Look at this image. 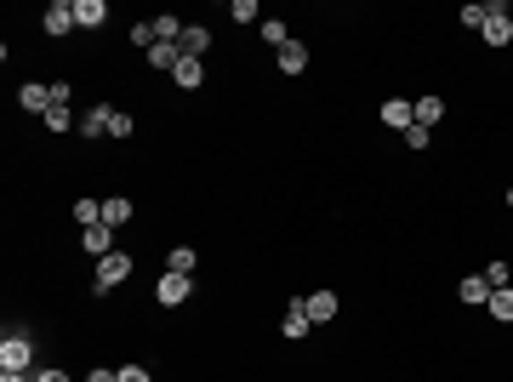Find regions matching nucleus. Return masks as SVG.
I'll return each mask as SVG.
<instances>
[{"label": "nucleus", "instance_id": "nucleus-1", "mask_svg": "<svg viewBox=\"0 0 513 382\" xmlns=\"http://www.w3.org/2000/svg\"><path fill=\"white\" fill-rule=\"evenodd\" d=\"M0 371H35V337L29 331H6L0 337Z\"/></svg>", "mask_w": 513, "mask_h": 382}, {"label": "nucleus", "instance_id": "nucleus-2", "mask_svg": "<svg viewBox=\"0 0 513 382\" xmlns=\"http://www.w3.org/2000/svg\"><path fill=\"white\" fill-rule=\"evenodd\" d=\"M479 40L496 46V52L513 46V6L508 0H485V29H479Z\"/></svg>", "mask_w": 513, "mask_h": 382}, {"label": "nucleus", "instance_id": "nucleus-3", "mask_svg": "<svg viewBox=\"0 0 513 382\" xmlns=\"http://www.w3.org/2000/svg\"><path fill=\"white\" fill-rule=\"evenodd\" d=\"M132 274H137L132 251H108L103 263H98V274H91V292H115V285H126Z\"/></svg>", "mask_w": 513, "mask_h": 382}, {"label": "nucleus", "instance_id": "nucleus-4", "mask_svg": "<svg viewBox=\"0 0 513 382\" xmlns=\"http://www.w3.org/2000/svg\"><path fill=\"white\" fill-rule=\"evenodd\" d=\"M308 331H314V319H308V309H303V292H291V297H286V314H279V337H286V343H303Z\"/></svg>", "mask_w": 513, "mask_h": 382}, {"label": "nucleus", "instance_id": "nucleus-5", "mask_svg": "<svg viewBox=\"0 0 513 382\" xmlns=\"http://www.w3.org/2000/svg\"><path fill=\"white\" fill-rule=\"evenodd\" d=\"M189 297H194L189 274H160V280H154V302H160V309H183Z\"/></svg>", "mask_w": 513, "mask_h": 382}, {"label": "nucleus", "instance_id": "nucleus-6", "mask_svg": "<svg viewBox=\"0 0 513 382\" xmlns=\"http://www.w3.org/2000/svg\"><path fill=\"white\" fill-rule=\"evenodd\" d=\"M40 29H46L52 40H69L74 29H81V23H74V0H52V6H46V18H40Z\"/></svg>", "mask_w": 513, "mask_h": 382}, {"label": "nucleus", "instance_id": "nucleus-7", "mask_svg": "<svg viewBox=\"0 0 513 382\" xmlns=\"http://www.w3.org/2000/svg\"><path fill=\"white\" fill-rule=\"evenodd\" d=\"M81 251L91 257V263H103L108 251H120V246H115V228H108V223H91V228H81Z\"/></svg>", "mask_w": 513, "mask_h": 382}, {"label": "nucleus", "instance_id": "nucleus-8", "mask_svg": "<svg viewBox=\"0 0 513 382\" xmlns=\"http://www.w3.org/2000/svg\"><path fill=\"white\" fill-rule=\"evenodd\" d=\"M377 120H382L388 132H411V126H416V103H411V98H388L382 109H377Z\"/></svg>", "mask_w": 513, "mask_h": 382}, {"label": "nucleus", "instance_id": "nucleus-9", "mask_svg": "<svg viewBox=\"0 0 513 382\" xmlns=\"http://www.w3.org/2000/svg\"><path fill=\"white\" fill-rule=\"evenodd\" d=\"M74 23H81L86 35H103L108 29V0H74Z\"/></svg>", "mask_w": 513, "mask_h": 382}, {"label": "nucleus", "instance_id": "nucleus-10", "mask_svg": "<svg viewBox=\"0 0 513 382\" xmlns=\"http://www.w3.org/2000/svg\"><path fill=\"white\" fill-rule=\"evenodd\" d=\"M303 309H308V319H314V326H325V319L342 314V297H337V292H303Z\"/></svg>", "mask_w": 513, "mask_h": 382}, {"label": "nucleus", "instance_id": "nucleus-11", "mask_svg": "<svg viewBox=\"0 0 513 382\" xmlns=\"http://www.w3.org/2000/svg\"><path fill=\"white\" fill-rule=\"evenodd\" d=\"M18 109L46 120V109H52V86H40V81H23V86H18Z\"/></svg>", "mask_w": 513, "mask_h": 382}, {"label": "nucleus", "instance_id": "nucleus-12", "mask_svg": "<svg viewBox=\"0 0 513 382\" xmlns=\"http://www.w3.org/2000/svg\"><path fill=\"white\" fill-rule=\"evenodd\" d=\"M177 52L206 64V52H211V29H206V23H189V29H183V40H177Z\"/></svg>", "mask_w": 513, "mask_h": 382}, {"label": "nucleus", "instance_id": "nucleus-13", "mask_svg": "<svg viewBox=\"0 0 513 382\" xmlns=\"http://www.w3.org/2000/svg\"><path fill=\"white\" fill-rule=\"evenodd\" d=\"M274 64H279V74H291V81H297V74H308V46H303V40L279 46V52H274Z\"/></svg>", "mask_w": 513, "mask_h": 382}, {"label": "nucleus", "instance_id": "nucleus-14", "mask_svg": "<svg viewBox=\"0 0 513 382\" xmlns=\"http://www.w3.org/2000/svg\"><path fill=\"white\" fill-rule=\"evenodd\" d=\"M457 297L468 302V309H485V302H491V280H485V274H462Z\"/></svg>", "mask_w": 513, "mask_h": 382}, {"label": "nucleus", "instance_id": "nucleus-15", "mask_svg": "<svg viewBox=\"0 0 513 382\" xmlns=\"http://www.w3.org/2000/svg\"><path fill=\"white\" fill-rule=\"evenodd\" d=\"M171 81H177V91H200L206 86V64H200V57H183V64L171 69Z\"/></svg>", "mask_w": 513, "mask_h": 382}, {"label": "nucleus", "instance_id": "nucleus-16", "mask_svg": "<svg viewBox=\"0 0 513 382\" xmlns=\"http://www.w3.org/2000/svg\"><path fill=\"white\" fill-rule=\"evenodd\" d=\"M108 120H115V103H98V109H86V115H81V137H91V143H98V137L108 132Z\"/></svg>", "mask_w": 513, "mask_h": 382}, {"label": "nucleus", "instance_id": "nucleus-17", "mask_svg": "<svg viewBox=\"0 0 513 382\" xmlns=\"http://www.w3.org/2000/svg\"><path fill=\"white\" fill-rule=\"evenodd\" d=\"M194 268H200V251L194 246H171L166 251V274H189V280H194Z\"/></svg>", "mask_w": 513, "mask_h": 382}, {"label": "nucleus", "instance_id": "nucleus-18", "mask_svg": "<svg viewBox=\"0 0 513 382\" xmlns=\"http://www.w3.org/2000/svg\"><path fill=\"white\" fill-rule=\"evenodd\" d=\"M46 132H57V137H64V132H81V120H74L69 103H52V109H46Z\"/></svg>", "mask_w": 513, "mask_h": 382}, {"label": "nucleus", "instance_id": "nucleus-19", "mask_svg": "<svg viewBox=\"0 0 513 382\" xmlns=\"http://www.w3.org/2000/svg\"><path fill=\"white\" fill-rule=\"evenodd\" d=\"M177 64H183V52H177L171 40H154V46H149V69H166V74H171Z\"/></svg>", "mask_w": 513, "mask_h": 382}, {"label": "nucleus", "instance_id": "nucleus-20", "mask_svg": "<svg viewBox=\"0 0 513 382\" xmlns=\"http://www.w3.org/2000/svg\"><path fill=\"white\" fill-rule=\"evenodd\" d=\"M440 120H445V98H433V91H428V98H416V126H440Z\"/></svg>", "mask_w": 513, "mask_h": 382}, {"label": "nucleus", "instance_id": "nucleus-21", "mask_svg": "<svg viewBox=\"0 0 513 382\" xmlns=\"http://www.w3.org/2000/svg\"><path fill=\"white\" fill-rule=\"evenodd\" d=\"M103 223L108 228H126L132 223V200H126V194H108V200H103Z\"/></svg>", "mask_w": 513, "mask_h": 382}, {"label": "nucleus", "instance_id": "nucleus-22", "mask_svg": "<svg viewBox=\"0 0 513 382\" xmlns=\"http://www.w3.org/2000/svg\"><path fill=\"white\" fill-rule=\"evenodd\" d=\"M149 23H154V40H171V46L183 40V29H189V23L177 18V12H160V18H149Z\"/></svg>", "mask_w": 513, "mask_h": 382}, {"label": "nucleus", "instance_id": "nucleus-23", "mask_svg": "<svg viewBox=\"0 0 513 382\" xmlns=\"http://www.w3.org/2000/svg\"><path fill=\"white\" fill-rule=\"evenodd\" d=\"M485 309H491V319H496V326H513V285H502V292H491V302H485Z\"/></svg>", "mask_w": 513, "mask_h": 382}, {"label": "nucleus", "instance_id": "nucleus-24", "mask_svg": "<svg viewBox=\"0 0 513 382\" xmlns=\"http://www.w3.org/2000/svg\"><path fill=\"white\" fill-rule=\"evenodd\" d=\"M257 29H262V40H269L274 52H279V46H291V40H297V35H291V29H286V18H262Z\"/></svg>", "mask_w": 513, "mask_h": 382}, {"label": "nucleus", "instance_id": "nucleus-25", "mask_svg": "<svg viewBox=\"0 0 513 382\" xmlns=\"http://www.w3.org/2000/svg\"><path fill=\"white\" fill-rule=\"evenodd\" d=\"M69 211H74V223H81V228H91V223H103V200H74Z\"/></svg>", "mask_w": 513, "mask_h": 382}, {"label": "nucleus", "instance_id": "nucleus-26", "mask_svg": "<svg viewBox=\"0 0 513 382\" xmlns=\"http://www.w3.org/2000/svg\"><path fill=\"white\" fill-rule=\"evenodd\" d=\"M228 18H235V23H262V6H257V0H235Z\"/></svg>", "mask_w": 513, "mask_h": 382}, {"label": "nucleus", "instance_id": "nucleus-27", "mask_svg": "<svg viewBox=\"0 0 513 382\" xmlns=\"http://www.w3.org/2000/svg\"><path fill=\"white\" fill-rule=\"evenodd\" d=\"M132 132H137V120H132L126 109H115V120H108V137H115V143H126Z\"/></svg>", "mask_w": 513, "mask_h": 382}, {"label": "nucleus", "instance_id": "nucleus-28", "mask_svg": "<svg viewBox=\"0 0 513 382\" xmlns=\"http://www.w3.org/2000/svg\"><path fill=\"white\" fill-rule=\"evenodd\" d=\"M485 280H491V292H502V285H513V263H502V257H496V263L485 268Z\"/></svg>", "mask_w": 513, "mask_h": 382}, {"label": "nucleus", "instance_id": "nucleus-29", "mask_svg": "<svg viewBox=\"0 0 513 382\" xmlns=\"http://www.w3.org/2000/svg\"><path fill=\"white\" fill-rule=\"evenodd\" d=\"M399 137H406L411 155H428V143H433V132H428V126H411V132H399Z\"/></svg>", "mask_w": 513, "mask_h": 382}, {"label": "nucleus", "instance_id": "nucleus-30", "mask_svg": "<svg viewBox=\"0 0 513 382\" xmlns=\"http://www.w3.org/2000/svg\"><path fill=\"white\" fill-rule=\"evenodd\" d=\"M29 377H35V382H74V377L64 371V365H35V371H29Z\"/></svg>", "mask_w": 513, "mask_h": 382}, {"label": "nucleus", "instance_id": "nucleus-31", "mask_svg": "<svg viewBox=\"0 0 513 382\" xmlns=\"http://www.w3.org/2000/svg\"><path fill=\"white\" fill-rule=\"evenodd\" d=\"M132 46H137V52H149V46H154V23H132Z\"/></svg>", "mask_w": 513, "mask_h": 382}, {"label": "nucleus", "instance_id": "nucleus-32", "mask_svg": "<svg viewBox=\"0 0 513 382\" xmlns=\"http://www.w3.org/2000/svg\"><path fill=\"white\" fill-rule=\"evenodd\" d=\"M462 23H468V29H485V6H479V0H468V6H462Z\"/></svg>", "mask_w": 513, "mask_h": 382}, {"label": "nucleus", "instance_id": "nucleus-33", "mask_svg": "<svg viewBox=\"0 0 513 382\" xmlns=\"http://www.w3.org/2000/svg\"><path fill=\"white\" fill-rule=\"evenodd\" d=\"M120 382H154L149 365H120Z\"/></svg>", "mask_w": 513, "mask_h": 382}, {"label": "nucleus", "instance_id": "nucleus-34", "mask_svg": "<svg viewBox=\"0 0 513 382\" xmlns=\"http://www.w3.org/2000/svg\"><path fill=\"white\" fill-rule=\"evenodd\" d=\"M86 382H120V371H108V365H91Z\"/></svg>", "mask_w": 513, "mask_h": 382}, {"label": "nucleus", "instance_id": "nucleus-35", "mask_svg": "<svg viewBox=\"0 0 513 382\" xmlns=\"http://www.w3.org/2000/svg\"><path fill=\"white\" fill-rule=\"evenodd\" d=\"M0 382H35V377H23V371H0Z\"/></svg>", "mask_w": 513, "mask_h": 382}, {"label": "nucleus", "instance_id": "nucleus-36", "mask_svg": "<svg viewBox=\"0 0 513 382\" xmlns=\"http://www.w3.org/2000/svg\"><path fill=\"white\" fill-rule=\"evenodd\" d=\"M508 206H513V183H508Z\"/></svg>", "mask_w": 513, "mask_h": 382}]
</instances>
